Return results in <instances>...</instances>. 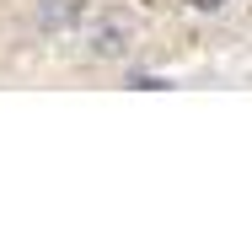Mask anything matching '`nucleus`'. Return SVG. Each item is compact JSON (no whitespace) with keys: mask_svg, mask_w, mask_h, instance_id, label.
<instances>
[{"mask_svg":"<svg viewBox=\"0 0 252 247\" xmlns=\"http://www.w3.org/2000/svg\"><path fill=\"white\" fill-rule=\"evenodd\" d=\"M134 43V16L129 11H97L92 27H86V49L97 59H118V54Z\"/></svg>","mask_w":252,"mask_h":247,"instance_id":"1","label":"nucleus"},{"mask_svg":"<svg viewBox=\"0 0 252 247\" xmlns=\"http://www.w3.org/2000/svg\"><path fill=\"white\" fill-rule=\"evenodd\" d=\"M188 5H193V11H220L225 0H188Z\"/></svg>","mask_w":252,"mask_h":247,"instance_id":"3","label":"nucleus"},{"mask_svg":"<svg viewBox=\"0 0 252 247\" xmlns=\"http://www.w3.org/2000/svg\"><path fill=\"white\" fill-rule=\"evenodd\" d=\"M129 86H140V92H166V81H161V75H134Z\"/></svg>","mask_w":252,"mask_h":247,"instance_id":"2","label":"nucleus"}]
</instances>
